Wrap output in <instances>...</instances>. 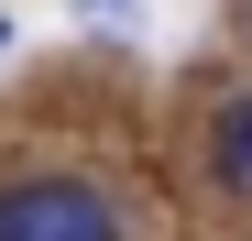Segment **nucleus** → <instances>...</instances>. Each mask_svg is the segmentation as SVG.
I'll use <instances>...</instances> for the list:
<instances>
[{
	"label": "nucleus",
	"mask_w": 252,
	"mask_h": 241,
	"mask_svg": "<svg viewBox=\"0 0 252 241\" xmlns=\"http://www.w3.org/2000/svg\"><path fill=\"white\" fill-rule=\"evenodd\" d=\"M0 241H121L99 186H11L0 197Z\"/></svg>",
	"instance_id": "f257e3e1"
},
{
	"label": "nucleus",
	"mask_w": 252,
	"mask_h": 241,
	"mask_svg": "<svg viewBox=\"0 0 252 241\" xmlns=\"http://www.w3.org/2000/svg\"><path fill=\"white\" fill-rule=\"evenodd\" d=\"M220 186H230V197H252V99H230V110H220Z\"/></svg>",
	"instance_id": "f03ea898"
},
{
	"label": "nucleus",
	"mask_w": 252,
	"mask_h": 241,
	"mask_svg": "<svg viewBox=\"0 0 252 241\" xmlns=\"http://www.w3.org/2000/svg\"><path fill=\"white\" fill-rule=\"evenodd\" d=\"M0 44H11V22H0Z\"/></svg>",
	"instance_id": "7ed1b4c3"
}]
</instances>
